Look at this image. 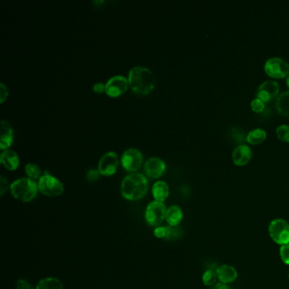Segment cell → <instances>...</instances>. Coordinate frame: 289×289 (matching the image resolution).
<instances>
[{"label":"cell","mask_w":289,"mask_h":289,"mask_svg":"<svg viewBox=\"0 0 289 289\" xmlns=\"http://www.w3.org/2000/svg\"><path fill=\"white\" fill-rule=\"evenodd\" d=\"M251 105L252 110L256 113L262 112L265 108V102L258 98H255V100H252Z\"/></svg>","instance_id":"26"},{"label":"cell","mask_w":289,"mask_h":289,"mask_svg":"<svg viewBox=\"0 0 289 289\" xmlns=\"http://www.w3.org/2000/svg\"><path fill=\"white\" fill-rule=\"evenodd\" d=\"M217 279L218 278H217V272L213 270L212 268H209L206 272H204L203 277H202L204 284L206 285V286H213V285L216 284Z\"/></svg>","instance_id":"23"},{"label":"cell","mask_w":289,"mask_h":289,"mask_svg":"<svg viewBox=\"0 0 289 289\" xmlns=\"http://www.w3.org/2000/svg\"><path fill=\"white\" fill-rule=\"evenodd\" d=\"M182 218H183V214L180 207L172 205L166 210L165 221H167L170 226H179V224L182 222Z\"/></svg>","instance_id":"18"},{"label":"cell","mask_w":289,"mask_h":289,"mask_svg":"<svg viewBox=\"0 0 289 289\" xmlns=\"http://www.w3.org/2000/svg\"><path fill=\"white\" fill-rule=\"evenodd\" d=\"M38 185L29 178H20L10 185L11 195L21 201L30 202L36 197Z\"/></svg>","instance_id":"3"},{"label":"cell","mask_w":289,"mask_h":289,"mask_svg":"<svg viewBox=\"0 0 289 289\" xmlns=\"http://www.w3.org/2000/svg\"><path fill=\"white\" fill-rule=\"evenodd\" d=\"M269 234L272 240L280 245L289 243V224L282 219H275L269 225Z\"/></svg>","instance_id":"6"},{"label":"cell","mask_w":289,"mask_h":289,"mask_svg":"<svg viewBox=\"0 0 289 289\" xmlns=\"http://www.w3.org/2000/svg\"><path fill=\"white\" fill-rule=\"evenodd\" d=\"M1 160L8 170H15V169H17L20 161L17 153H15V151L5 149L1 153Z\"/></svg>","instance_id":"17"},{"label":"cell","mask_w":289,"mask_h":289,"mask_svg":"<svg viewBox=\"0 0 289 289\" xmlns=\"http://www.w3.org/2000/svg\"><path fill=\"white\" fill-rule=\"evenodd\" d=\"M153 235L156 236V238H165L166 226H158V227H156L155 229V231H153Z\"/></svg>","instance_id":"29"},{"label":"cell","mask_w":289,"mask_h":289,"mask_svg":"<svg viewBox=\"0 0 289 289\" xmlns=\"http://www.w3.org/2000/svg\"><path fill=\"white\" fill-rule=\"evenodd\" d=\"M13 142V129L10 123L5 121L1 122V139L0 147L2 149L9 148Z\"/></svg>","instance_id":"15"},{"label":"cell","mask_w":289,"mask_h":289,"mask_svg":"<svg viewBox=\"0 0 289 289\" xmlns=\"http://www.w3.org/2000/svg\"><path fill=\"white\" fill-rule=\"evenodd\" d=\"M280 255H281L282 261L285 264L289 265V243L282 245V247L280 248Z\"/></svg>","instance_id":"27"},{"label":"cell","mask_w":289,"mask_h":289,"mask_svg":"<svg viewBox=\"0 0 289 289\" xmlns=\"http://www.w3.org/2000/svg\"><path fill=\"white\" fill-rule=\"evenodd\" d=\"M286 82H287V87H288V88H289V74H288V75H287V80H286Z\"/></svg>","instance_id":"36"},{"label":"cell","mask_w":289,"mask_h":289,"mask_svg":"<svg viewBox=\"0 0 289 289\" xmlns=\"http://www.w3.org/2000/svg\"><path fill=\"white\" fill-rule=\"evenodd\" d=\"M276 109L280 114L289 117V91L278 95L276 100Z\"/></svg>","instance_id":"19"},{"label":"cell","mask_w":289,"mask_h":289,"mask_svg":"<svg viewBox=\"0 0 289 289\" xmlns=\"http://www.w3.org/2000/svg\"><path fill=\"white\" fill-rule=\"evenodd\" d=\"M119 164L118 155L114 152H108L100 158L99 170L103 176H111L115 173Z\"/></svg>","instance_id":"9"},{"label":"cell","mask_w":289,"mask_h":289,"mask_svg":"<svg viewBox=\"0 0 289 289\" xmlns=\"http://www.w3.org/2000/svg\"><path fill=\"white\" fill-rule=\"evenodd\" d=\"M25 170H26V173H27V176L29 177V178L34 180V179H40L42 178V170L39 167L38 165H35V164H27L25 166Z\"/></svg>","instance_id":"22"},{"label":"cell","mask_w":289,"mask_h":289,"mask_svg":"<svg viewBox=\"0 0 289 289\" xmlns=\"http://www.w3.org/2000/svg\"><path fill=\"white\" fill-rule=\"evenodd\" d=\"M16 287L17 289H33L32 285L29 282L25 281V280H19L16 282Z\"/></svg>","instance_id":"31"},{"label":"cell","mask_w":289,"mask_h":289,"mask_svg":"<svg viewBox=\"0 0 289 289\" xmlns=\"http://www.w3.org/2000/svg\"><path fill=\"white\" fill-rule=\"evenodd\" d=\"M170 194V189L166 182L164 181H158L153 184L152 187V195L156 201L164 202L167 199Z\"/></svg>","instance_id":"16"},{"label":"cell","mask_w":289,"mask_h":289,"mask_svg":"<svg viewBox=\"0 0 289 289\" xmlns=\"http://www.w3.org/2000/svg\"><path fill=\"white\" fill-rule=\"evenodd\" d=\"M123 167L128 171L139 170L143 163V155L137 148H129L125 151L122 157Z\"/></svg>","instance_id":"8"},{"label":"cell","mask_w":289,"mask_h":289,"mask_svg":"<svg viewBox=\"0 0 289 289\" xmlns=\"http://www.w3.org/2000/svg\"><path fill=\"white\" fill-rule=\"evenodd\" d=\"M182 234V229L178 226H166V235L165 239L173 240L176 238H180Z\"/></svg>","instance_id":"24"},{"label":"cell","mask_w":289,"mask_h":289,"mask_svg":"<svg viewBox=\"0 0 289 289\" xmlns=\"http://www.w3.org/2000/svg\"><path fill=\"white\" fill-rule=\"evenodd\" d=\"M216 272H217V278L224 284L234 282L238 277V272L235 268L231 265H221L217 268Z\"/></svg>","instance_id":"14"},{"label":"cell","mask_w":289,"mask_h":289,"mask_svg":"<svg viewBox=\"0 0 289 289\" xmlns=\"http://www.w3.org/2000/svg\"><path fill=\"white\" fill-rule=\"evenodd\" d=\"M279 84L276 81H265L258 88L256 98L265 103L270 102L279 93Z\"/></svg>","instance_id":"11"},{"label":"cell","mask_w":289,"mask_h":289,"mask_svg":"<svg viewBox=\"0 0 289 289\" xmlns=\"http://www.w3.org/2000/svg\"><path fill=\"white\" fill-rule=\"evenodd\" d=\"M264 68L268 75L277 79L287 78L289 74V64L279 57H272L267 60Z\"/></svg>","instance_id":"7"},{"label":"cell","mask_w":289,"mask_h":289,"mask_svg":"<svg viewBox=\"0 0 289 289\" xmlns=\"http://www.w3.org/2000/svg\"><path fill=\"white\" fill-rule=\"evenodd\" d=\"M64 285L54 277H46L39 281L35 289H63Z\"/></svg>","instance_id":"21"},{"label":"cell","mask_w":289,"mask_h":289,"mask_svg":"<svg viewBox=\"0 0 289 289\" xmlns=\"http://www.w3.org/2000/svg\"><path fill=\"white\" fill-rule=\"evenodd\" d=\"M166 169L165 161L158 157L148 159L144 164V170L146 175L152 178H158L165 172Z\"/></svg>","instance_id":"12"},{"label":"cell","mask_w":289,"mask_h":289,"mask_svg":"<svg viewBox=\"0 0 289 289\" xmlns=\"http://www.w3.org/2000/svg\"><path fill=\"white\" fill-rule=\"evenodd\" d=\"M100 170H90L88 172V175H87V178H88L89 181H96L97 180L99 177H100Z\"/></svg>","instance_id":"32"},{"label":"cell","mask_w":289,"mask_h":289,"mask_svg":"<svg viewBox=\"0 0 289 289\" xmlns=\"http://www.w3.org/2000/svg\"><path fill=\"white\" fill-rule=\"evenodd\" d=\"M0 179H1V183H0V186H1V195H4L8 189V181L3 176L0 178Z\"/></svg>","instance_id":"33"},{"label":"cell","mask_w":289,"mask_h":289,"mask_svg":"<svg viewBox=\"0 0 289 289\" xmlns=\"http://www.w3.org/2000/svg\"><path fill=\"white\" fill-rule=\"evenodd\" d=\"M253 152L247 144H239L233 152V161L236 165H246L251 161Z\"/></svg>","instance_id":"13"},{"label":"cell","mask_w":289,"mask_h":289,"mask_svg":"<svg viewBox=\"0 0 289 289\" xmlns=\"http://www.w3.org/2000/svg\"><path fill=\"white\" fill-rule=\"evenodd\" d=\"M166 208L162 202L155 201L151 202L150 204H148L146 208L145 221L147 223L151 226H161V224L165 220V215H166Z\"/></svg>","instance_id":"4"},{"label":"cell","mask_w":289,"mask_h":289,"mask_svg":"<svg viewBox=\"0 0 289 289\" xmlns=\"http://www.w3.org/2000/svg\"><path fill=\"white\" fill-rule=\"evenodd\" d=\"M276 133L278 139L282 141L289 143V126L288 125H280L276 129Z\"/></svg>","instance_id":"25"},{"label":"cell","mask_w":289,"mask_h":289,"mask_svg":"<svg viewBox=\"0 0 289 289\" xmlns=\"http://www.w3.org/2000/svg\"><path fill=\"white\" fill-rule=\"evenodd\" d=\"M128 84L127 78L122 75H115L105 84V92L110 97H119L127 91Z\"/></svg>","instance_id":"10"},{"label":"cell","mask_w":289,"mask_h":289,"mask_svg":"<svg viewBox=\"0 0 289 289\" xmlns=\"http://www.w3.org/2000/svg\"><path fill=\"white\" fill-rule=\"evenodd\" d=\"M38 189L43 195L49 197H56L62 195L64 192V185L61 181L53 176L45 174L39 179Z\"/></svg>","instance_id":"5"},{"label":"cell","mask_w":289,"mask_h":289,"mask_svg":"<svg viewBox=\"0 0 289 289\" xmlns=\"http://www.w3.org/2000/svg\"><path fill=\"white\" fill-rule=\"evenodd\" d=\"M232 136L234 138V140L238 142H243L244 140L245 134L239 128H234L232 130Z\"/></svg>","instance_id":"28"},{"label":"cell","mask_w":289,"mask_h":289,"mask_svg":"<svg viewBox=\"0 0 289 289\" xmlns=\"http://www.w3.org/2000/svg\"><path fill=\"white\" fill-rule=\"evenodd\" d=\"M211 289H230L228 286L226 284H224V283H221V282H219L217 284H216L214 287H212Z\"/></svg>","instance_id":"35"},{"label":"cell","mask_w":289,"mask_h":289,"mask_svg":"<svg viewBox=\"0 0 289 289\" xmlns=\"http://www.w3.org/2000/svg\"><path fill=\"white\" fill-rule=\"evenodd\" d=\"M93 91L96 92H102L105 91V85H104L103 83H98L93 86Z\"/></svg>","instance_id":"34"},{"label":"cell","mask_w":289,"mask_h":289,"mask_svg":"<svg viewBox=\"0 0 289 289\" xmlns=\"http://www.w3.org/2000/svg\"><path fill=\"white\" fill-rule=\"evenodd\" d=\"M128 83L134 92L147 94L155 88L156 78L149 69L136 66L129 72Z\"/></svg>","instance_id":"1"},{"label":"cell","mask_w":289,"mask_h":289,"mask_svg":"<svg viewBox=\"0 0 289 289\" xmlns=\"http://www.w3.org/2000/svg\"><path fill=\"white\" fill-rule=\"evenodd\" d=\"M147 178L141 173H131L122 182V195L128 200H139L145 196L148 191Z\"/></svg>","instance_id":"2"},{"label":"cell","mask_w":289,"mask_h":289,"mask_svg":"<svg viewBox=\"0 0 289 289\" xmlns=\"http://www.w3.org/2000/svg\"><path fill=\"white\" fill-rule=\"evenodd\" d=\"M8 96L7 87L5 86V83H0V103L5 102V99Z\"/></svg>","instance_id":"30"},{"label":"cell","mask_w":289,"mask_h":289,"mask_svg":"<svg viewBox=\"0 0 289 289\" xmlns=\"http://www.w3.org/2000/svg\"><path fill=\"white\" fill-rule=\"evenodd\" d=\"M266 139V131L262 128L251 130L246 136V141L251 144H260Z\"/></svg>","instance_id":"20"}]
</instances>
